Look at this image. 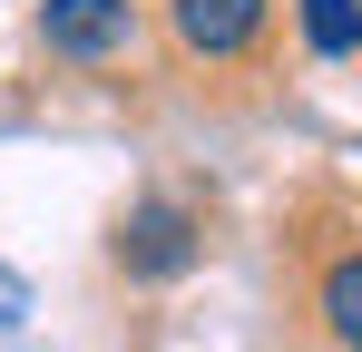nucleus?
<instances>
[{"label":"nucleus","instance_id":"3","mask_svg":"<svg viewBox=\"0 0 362 352\" xmlns=\"http://www.w3.org/2000/svg\"><path fill=\"white\" fill-rule=\"evenodd\" d=\"M167 30L186 59H245L264 40V0H167Z\"/></svg>","mask_w":362,"mask_h":352},{"label":"nucleus","instance_id":"4","mask_svg":"<svg viewBox=\"0 0 362 352\" xmlns=\"http://www.w3.org/2000/svg\"><path fill=\"white\" fill-rule=\"evenodd\" d=\"M323 333L343 352H362V254H333L323 264Z\"/></svg>","mask_w":362,"mask_h":352},{"label":"nucleus","instance_id":"5","mask_svg":"<svg viewBox=\"0 0 362 352\" xmlns=\"http://www.w3.org/2000/svg\"><path fill=\"white\" fill-rule=\"evenodd\" d=\"M303 40H313V59H353L362 49V0H294Z\"/></svg>","mask_w":362,"mask_h":352},{"label":"nucleus","instance_id":"2","mask_svg":"<svg viewBox=\"0 0 362 352\" xmlns=\"http://www.w3.org/2000/svg\"><path fill=\"white\" fill-rule=\"evenodd\" d=\"M137 40V0H40V49L69 69H98Z\"/></svg>","mask_w":362,"mask_h":352},{"label":"nucleus","instance_id":"6","mask_svg":"<svg viewBox=\"0 0 362 352\" xmlns=\"http://www.w3.org/2000/svg\"><path fill=\"white\" fill-rule=\"evenodd\" d=\"M20 313H30V284H20V274L0 264V323H20Z\"/></svg>","mask_w":362,"mask_h":352},{"label":"nucleus","instance_id":"1","mask_svg":"<svg viewBox=\"0 0 362 352\" xmlns=\"http://www.w3.org/2000/svg\"><path fill=\"white\" fill-rule=\"evenodd\" d=\"M118 274L127 284H177L186 264L206 254V225H196V206H177V196H137L118 216Z\"/></svg>","mask_w":362,"mask_h":352}]
</instances>
